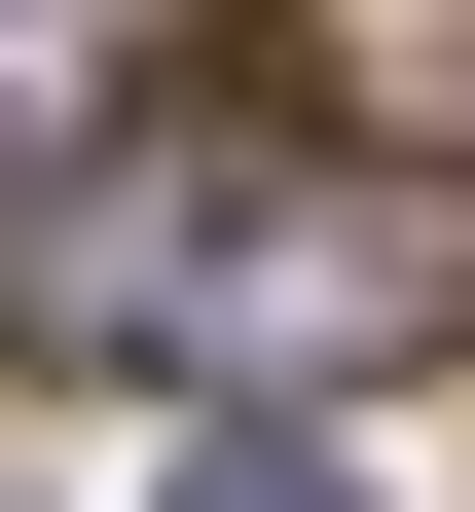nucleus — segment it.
<instances>
[{
	"mask_svg": "<svg viewBox=\"0 0 475 512\" xmlns=\"http://www.w3.org/2000/svg\"><path fill=\"white\" fill-rule=\"evenodd\" d=\"M37 293H74L110 366H183V403H366V366H439L475 330V183L439 147H366V110H293L256 74V37H183L147 74V147H110V220L37 256Z\"/></svg>",
	"mask_w": 475,
	"mask_h": 512,
	"instance_id": "nucleus-1",
	"label": "nucleus"
},
{
	"mask_svg": "<svg viewBox=\"0 0 475 512\" xmlns=\"http://www.w3.org/2000/svg\"><path fill=\"white\" fill-rule=\"evenodd\" d=\"M183 512H366V476H329V439H256V403H220V476H183Z\"/></svg>",
	"mask_w": 475,
	"mask_h": 512,
	"instance_id": "nucleus-2",
	"label": "nucleus"
}]
</instances>
